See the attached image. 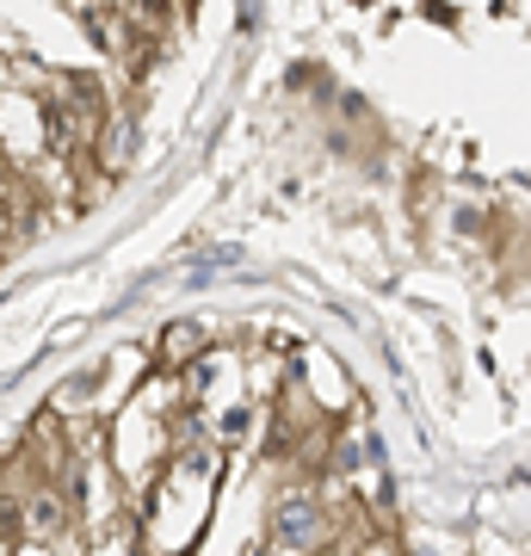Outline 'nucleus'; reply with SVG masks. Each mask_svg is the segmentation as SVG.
Masks as SVG:
<instances>
[{"label": "nucleus", "mask_w": 531, "mask_h": 556, "mask_svg": "<svg viewBox=\"0 0 531 556\" xmlns=\"http://www.w3.org/2000/svg\"><path fill=\"white\" fill-rule=\"evenodd\" d=\"M20 556H43V551H20Z\"/></svg>", "instance_id": "6e6552de"}, {"label": "nucleus", "mask_w": 531, "mask_h": 556, "mask_svg": "<svg viewBox=\"0 0 531 556\" xmlns=\"http://www.w3.org/2000/svg\"><path fill=\"white\" fill-rule=\"evenodd\" d=\"M25 514V538H50V532H62V501L43 489V495H31V507H20Z\"/></svg>", "instance_id": "20e7f679"}, {"label": "nucleus", "mask_w": 531, "mask_h": 556, "mask_svg": "<svg viewBox=\"0 0 531 556\" xmlns=\"http://www.w3.org/2000/svg\"><path fill=\"white\" fill-rule=\"evenodd\" d=\"M248 427H254V415H248V408H229V415L217 420V433H223V439H241Z\"/></svg>", "instance_id": "423d86ee"}, {"label": "nucleus", "mask_w": 531, "mask_h": 556, "mask_svg": "<svg viewBox=\"0 0 531 556\" xmlns=\"http://www.w3.org/2000/svg\"><path fill=\"white\" fill-rule=\"evenodd\" d=\"M0 556H7V544H0Z\"/></svg>", "instance_id": "1a4fd4ad"}, {"label": "nucleus", "mask_w": 531, "mask_h": 556, "mask_svg": "<svg viewBox=\"0 0 531 556\" xmlns=\"http://www.w3.org/2000/svg\"><path fill=\"white\" fill-rule=\"evenodd\" d=\"M99 167H105V174H124V167H130V142H137V130H130V124H99Z\"/></svg>", "instance_id": "7ed1b4c3"}, {"label": "nucleus", "mask_w": 531, "mask_h": 556, "mask_svg": "<svg viewBox=\"0 0 531 556\" xmlns=\"http://www.w3.org/2000/svg\"><path fill=\"white\" fill-rule=\"evenodd\" d=\"M13 538H25V514H20V501L0 495V544H13Z\"/></svg>", "instance_id": "39448f33"}, {"label": "nucleus", "mask_w": 531, "mask_h": 556, "mask_svg": "<svg viewBox=\"0 0 531 556\" xmlns=\"http://www.w3.org/2000/svg\"><path fill=\"white\" fill-rule=\"evenodd\" d=\"M198 353H204V328L198 321H174L161 334V365H192Z\"/></svg>", "instance_id": "f03ea898"}, {"label": "nucleus", "mask_w": 531, "mask_h": 556, "mask_svg": "<svg viewBox=\"0 0 531 556\" xmlns=\"http://www.w3.org/2000/svg\"><path fill=\"white\" fill-rule=\"evenodd\" d=\"M358 556H390V551H383V544H371V551H358Z\"/></svg>", "instance_id": "0eeeda50"}, {"label": "nucleus", "mask_w": 531, "mask_h": 556, "mask_svg": "<svg viewBox=\"0 0 531 556\" xmlns=\"http://www.w3.org/2000/svg\"><path fill=\"white\" fill-rule=\"evenodd\" d=\"M273 538L285 551H315L328 538V519H321V501L309 489H291V495L273 507Z\"/></svg>", "instance_id": "f257e3e1"}]
</instances>
